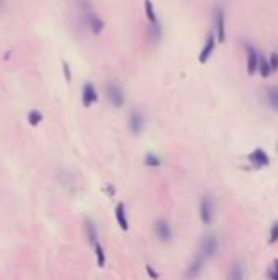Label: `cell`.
Returning a JSON list of instances; mask_svg holds the SVG:
<instances>
[{"mask_svg": "<svg viewBox=\"0 0 278 280\" xmlns=\"http://www.w3.org/2000/svg\"><path fill=\"white\" fill-rule=\"evenodd\" d=\"M107 97H108V100L113 107H116V108L123 107L124 94H123V90L120 89V86H116V84H113V82L108 84L107 86Z\"/></svg>", "mask_w": 278, "mask_h": 280, "instance_id": "cell-1", "label": "cell"}, {"mask_svg": "<svg viewBox=\"0 0 278 280\" xmlns=\"http://www.w3.org/2000/svg\"><path fill=\"white\" fill-rule=\"evenodd\" d=\"M218 252V241L215 236H206L201 241V256L204 259L215 257Z\"/></svg>", "mask_w": 278, "mask_h": 280, "instance_id": "cell-2", "label": "cell"}, {"mask_svg": "<svg viewBox=\"0 0 278 280\" xmlns=\"http://www.w3.org/2000/svg\"><path fill=\"white\" fill-rule=\"evenodd\" d=\"M200 217L204 225H210L213 220V201L210 197H203L200 203Z\"/></svg>", "mask_w": 278, "mask_h": 280, "instance_id": "cell-3", "label": "cell"}, {"mask_svg": "<svg viewBox=\"0 0 278 280\" xmlns=\"http://www.w3.org/2000/svg\"><path fill=\"white\" fill-rule=\"evenodd\" d=\"M247 49V73L252 76L257 69H259V61H260V56L257 54V51L254 46H250V44H247L246 46Z\"/></svg>", "mask_w": 278, "mask_h": 280, "instance_id": "cell-4", "label": "cell"}, {"mask_svg": "<svg viewBox=\"0 0 278 280\" xmlns=\"http://www.w3.org/2000/svg\"><path fill=\"white\" fill-rule=\"evenodd\" d=\"M215 46H216V40H215V36H213V35H208L206 43H204V46H203V49H201V53H200V56H198V61H200L201 64L206 62V61L210 59V57H211V54H213Z\"/></svg>", "mask_w": 278, "mask_h": 280, "instance_id": "cell-5", "label": "cell"}, {"mask_svg": "<svg viewBox=\"0 0 278 280\" xmlns=\"http://www.w3.org/2000/svg\"><path fill=\"white\" fill-rule=\"evenodd\" d=\"M97 90L95 87L92 86L90 82H87L84 86V90H82V103H84V107H90V105H94V103L97 102Z\"/></svg>", "mask_w": 278, "mask_h": 280, "instance_id": "cell-6", "label": "cell"}, {"mask_svg": "<svg viewBox=\"0 0 278 280\" xmlns=\"http://www.w3.org/2000/svg\"><path fill=\"white\" fill-rule=\"evenodd\" d=\"M249 161L252 162L254 166H257V167H263V166H268L270 158L267 156V153L263 151V149H255L252 154H249Z\"/></svg>", "mask_w": 278, "mask_h": 280, "instance_id": "cell-7", "label": "cell"}, {"mask_svg": "<svg viewBox=\"0 0 278 280\" xmlns=\"http://www.w3.org/2000/svg\"><path fill=\"white\" fill-rule=\"evenodd\" d=\"M216 35H218V43H224L226 40V27H224V14L223 10H216Z\"/></svg>", "mask_w": 278, "mask_h": 280, "instance_id": "cell-8", "label": "cell"}, {"mask_svg": "<svg viewBox=\"0 0 278 280\" xmlns=\"http://www.w3.org/2000/svg\"><path fill=\"white\" fill-rule=\"evenodd\" d=\"M144 128V118L139 112H133L129 115V129L133 134H139Z\"/></svg>", "mask_w": 278, "mask_h": 280, "instance_id": "cell-9", "label": "cell"}, {"mask_svg": "<svg viewBox=\"0 0 278 280\" xmlns=\"http://www.w3.org/2000/svg\"><path fill=\"white\" fill-rule=\"evenodd\" d=\"M156 234L159 236V239H162V241H169L172 238V230H170V226L167 221H157L156 223Z\"/></svg>", "mask_w": 278, "mask_h": 280, "instance_id": "cell-10", "label": "cell"}, {"mask_svg": "<svg viewBox=\"0 0 278 280\" xmlns=\"http://www.w3.org/2000/svg\"><path fill=\"white\" fill-rule=\"evenodd\" d=\"M87 22H89V27L90 30L94 31L95 35H100L102 30H103V20L98 15L95 14H89L87 15Z\"/></svg>", "mask_w": 278, "mask_h": 280, "instance_id": "cell-11", "label": "cell"}, {"mask_svg": "<svg viewBox=\"0 0 278 280\" xmlns=\"http://www.w3.org/2000/svg\"><path fill=\"white\" fill-rule=\"evenodd\" d=\"M85 233H87V239L92 246H95L98 243V234H97V228L92 220H85Z\"/></svg>", "mask_w": 278, "mask_h": 280, "instance_id": "cell-12", "label": "cell"}, {"mask_svg": "<svg viewBox=\"0 0 278 280\" xmlns=\"http://www.w3.org/2000/svg\"><path fill=\"white\" fill-rule=\"evenodd\" d=\"M115 215H116V221H118V225H120V228L123 231H126L128 230V218H126V212H124V205L123 203L116 205Z\"/></svg>", "mask_w": 278, "mask_h": 280, "instance_id": "cell-13", "label": "cell"}, {"mask_svg": "<svg viewBox=\"0 0 278 280\" xmlns=\"http://www.w3.org/2000/svg\"><path fill=\"white\" fill-rule=\"evenodd\" d=\"M203 256H200V257H196L193 262L190 264V267H188V270H187V277H198V273L201 272V265H203Z\"/></svg>", "mask_w": 278, "mask_h": 280, "instance_id": "cell-14", "label": "cell"}, {"mask_svg": "<svg viewBox=\"0 0 278 280\" xmlns=\"http://www.w3.org/2000/svg\"><path fill=\"white\" fill-rule=\"evenodd\" d=\"M144 12H146V17H148L149 23L156 25L157 17H156V12H154V5H152L151 0H144Z\"/></svg>", "mask_w": 278, "mask_h": 280, "instance_id": "cell-15", "label": "cell"}, {"mask_svg": "<svg viewBox=\"0 0 278 280\" xmlns=\"http://www.w3.org/2000/svg\"><path fill=\"white\" fill-rule=\"evenodd\" d=\"M267 100H268V105L278 112V89L276 87L267 90Z\"/></svg>", "mask_w": 278, "mask_h": 280, "instance_id": "cell-16", "label": "cell"}, {"mask_svg": "<svg viewBox=\"0 0 278 280\" xmlns=\"http://www.w3.org/2000/svg\"><path fill=\"white\" fill-rule=\"evenodd\" d=\"M259 71H260V76L262 77H268L270 74L273 73L272 67H270L268 59H265V57H260V61H259Z\"/></svg>", "mask_w": 278, "mask_h": 280, "instance_id": "cell-17", "label": "cell"}, {"mask_svg": "<svg viewBox=\"0 0 278 280\" xmlns=\"http://www.w3.org/2000/svg\"><path fill=\"white\" fill-rule=\"evenodd\" d=\"M41 121H43V113L39 112V110H31V112L28 113V123L31 126H36Z\"/></svg>", "mask_w": 278, "mask_h": 280, "instance_id": "cell-18", "label": "cell"}, {"mask_svg": "<svg viewBox=\"0 0 278 280\" xmlns=\"http://www.w3.org/2000/svg\"><path fill=\"white\" fill-rule=\"evenodd\" d=\"M95 254H97V264L98 267H103L105 265V251H103V247L100 244H95Z\"/></svg>", "mask_w": 278, "mask_h": 280, "instance_id": "cell-19", "label": "cell"}, {"mask_svg": "<svg viewBox=\"0 0 278 280\" xmlns=\"http://www.w3.org/2000/svg\"><path fill=\"white\" fill-rule=\"evenodd\" d=\"M149 35H151V40L152 41H159V40H161V25H159V23L151 25Z\"/></svg>", "mask_w": 278, "mask_h": 280, "instance_id": "cell-20", "label": "cell"}, {"mask_svg": "<svg viewBox=\"0 0 278 280\" xmlns=\"http://www.w3.org/2000/svg\"><path fill=\"white\" fill-rule=\"evenodd\" d=\"M144 162H146V166H151V167H159V166H161V159H159L157 156H154V154L146 156Z\"/></svg>", "mask_w": 278, "mask_h": 280, "instance_id": "cell-21", "label": "cell"}, {"mask_svg": "<svg viewBox=\"0 0 278 280\" xmlns=\"http://www.w3.org/2000/svg\"><path fill=\"white\" fill-rule=\"evenodd\" d=\"M244 277V273H242V267L241 264H234L233 267V273H231V278H237V280H241Z\"/></svg>", "mask_w": 278, "mask_h": 280, "instance_id": "cell-22", "label": "cell"}, {"mask_svg": "<svg viewBox=\"0 0 278 280\" xmlns=\"http://www.w3.org/2000/svg\"><path fill=\"white\" fill-rule=\"evenodd\" d=\"M268 277L270 278H273V280H278V259L273 260V264L272 267H270V270H268Z\"/></svg>", "mask_w": 278, "mask_h": 280, "instance_id": "cell-23", "label": "cell"}, {"mask_svg": "<svg viewBox=\"0 0 278 280\" xmlns=\"http://www.w3.org/2000/svg\"><path fill=\"white\" fill-rule=\"evenodd\" d=\"M278 241V221L272 225V230H270V243H276Z\"/></svg>", "mask_w": 278, "mask_h": 280, "instance_id": "cell-24", "label": "cell"}, {"mask_svg": "<svg viewBox=\"0 0 278 280\" xmlns=\"http://www.w3.org/2000/svg\"><path fill=\"white\" fill-rule=\"evenodd\" d=\"M268 62H270V67H272L273 73H275V71H278V56H276L275 53L270 54V57H268Z\"/></svg>", "mask_w": 278, "mask_h": 280, "instance_id": "cell-25", "label": "cell"}, {"mask_svg": "<svg viewBox=\"0 0 278 280\" xmlns=\"http://www.w3.org/2000/svg\"><path fill=\"white\" fill-rule=\"evenodd\" d=\"M62 69H64V77H65V81L71 82V67H69V64H67V62H62Z\"/></svg>", "mask_w": 278, "mask_h": 280, "instance_id": "cell-26", "label": "cell"}, {"mask_svg": "<svg viewBox=\"0 0 278 280\" xmlns=\"http://www.w3.org/2000/svg\"><path fill=\"white\" fill-rule=\"evenodd\" d=\"M146 270H148V273H149V277H151V278H157V277H159L157 273H156L154 270H152V267H151V265H146Z\"/></svg>", "mask_w": 278, "mask_h": 280, "instance_id": "cell-27", "label": "cell"}]
</instances>
